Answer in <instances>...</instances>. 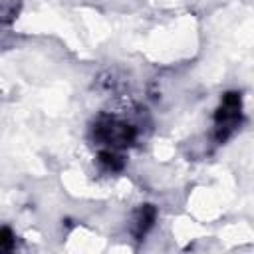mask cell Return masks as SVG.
<instances>
[{
  "instance_id": "1",
  "label": "cell",
  "mask_w": 254,
  "mask_h": 254,
  "mask_svg": "<svg viewBox=\"0 0 254 254\" xmlns=\"http://www.w3.org/2000/svg\"><path fill=\"white\" fill-rule=\"evenodd\" d=\"M153 220H155V208L153 206L147 204V206L139 208L137 214H135V222H133V234L137 238H143V234L151 228Z\"/></svg>"
},
{
  "instance_id": "2",
  "label": "cell",
  "mask_w": 254,
  "mask_h": 254,
  "mask_svg": "<svg viewBox=\"0 0 254 254\" xmlns=\"http://www.w3.org/2000/svg\"><path fill=\"white\" fill-rule=\"evenodd\" d=\"M12 242H14L12 232H10L8 228H0V252H4V250H8V248H12Z\"/></svg>"
}]
</instances>
